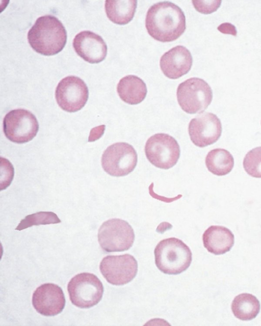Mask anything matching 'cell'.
<instances>
[{
	"mask_svg": "<svg viewBox=\"0 0 261 326\" xmlns=\"http://www.w3.org/2000/svg\"><path fill=\"white\" fill-rule=\"evenodd\" d=\"M105 130V125L92 128L89 134L88 142H93L99 139L103 135Z\"/></svg>",
	"mask_w": 261,
	"mask_h": 326,
	"instance_id": "cell-24",
	"label": "cell"
},
{
	"mask_svg": "<svg viewBox=\"0 0 261 326\" xmlns=\"http://www.w3.org/2000/svg\"><path fill=\"white\" fill-rule=\"evenodd\" d=\"M31 47L37 53L53 56L60 52L67 42V32L55 16L46 15L37 19L28 33Z\"/></svg>",
	"mask_w": 261,
	"mask_h": 326,
	"instance_id": "cell-2",
	"label": "cell"
},
{
	"mask_svg": "<svg viewBox=\"0 0 261 326\" xmlns=\"http://www.w3.org/2000/svg\"><path fill=\"white\" fill-rule=\"evenodd\" d=\"M99 269L108 283L123 285L130 282L136 276L138 263L130 254L108 255L102 259Z\"/></svg>",
	"mask_w": 261,
	"mask_h": 326,
	"instance_id": "cell-11",
	"label": "cell"
},
{
	"mask_svg": "<svg viewBox=\"0 0 261 326\" xmlns=\"http://www.w3.org/2000/svg\"><path fill=\"white\" fill-rule=\"evenodd\" d=\"M73 47L80 57L91 64L102 61L107 54V46L103 39L90 31H83L76 35Z\"/></svg>",
	"mask_w": 261,
	"mask_h": 326,
	"instance_id": "cell-14",
	"label": "cell"
},
{
	"mask_svg": "<svg viewBox=\"0 0 261 326\" xmlns=\"http://www.w3.org/2000/svg\"><path fill=\"white\" fill-rule=\"evenodd\" d=\"M145 153L149 161L155 167L169 169L177 162L180 147L176 140L168 134L159 133L146 141Z\"/></svg>",
	"mask_w": 261,
	"mask_h": 326,
	"instance_id": "cell-7",
	"label": "cell"
},
{
	"mask_svg": "<svg viewBox=\"0 0 261 326\" xmlns=\"http://www.w3.org/2000/svg\"><path fill=\"white\" fill-rule=\"evenodd\" d=\"M67 290L73 305L80 308H89L101 300L103 287L96 275L82 273L71 279L67 285Z\"/></svg>",
	"mask_w": 261,
	"mask_h": 326,
	"instance_id": "cell-5",
	"label": "cell"
},
{
	"mask_svg": "<svg viewBox=\"0 0 261 326\" xmlns=\"http://www.w3.org/2000/svg\"><path fill=\"white\" fill-rule=\"evenodd\" d=\"M193 59L190 51L185 46H176L161 58V69L167 77L177 79L187 74L192 66Z\"/></svg>",
	"mask_w": 261,
	"mask_h": 326,
	"instance_id": "cell-15",
	"label": "cell"
},
{
	"mask_svg": "<svg viewBox=\"0 0 261 326\" xmlns=\"http://www.w3.org/2000/svg\"><path fill=\"white\" fill-rule=\"evenodd\" d=\"M32 304L39 313L46 316L60 313L65 305L62 288L54 283H45L38 287L32 295Z\"/></svg>",
	"mask_w": 261,
	"mask_h": 326,
	"instance_id": "cell-13",
	"label": "cell"
},
{
	"mask_svg": "<svg viewBox=\"0 0 261 326\" xmlns=\"http://www.w3.org/2000/svg\"><path fill=\"white\" fill-rule=\"evenodd\" d=\"M137 160V152L132 145L118 142L110 145L103 152L101 165L104 171L112 176H124L134 170Z\"/></svg>",
	"mask_w": 261,
	"mask_h": 326,
	"instance_id": "cell-9",
	"label": "cell"
},
{
	"mask_svg": "<svg viewBox=\"0 0 261 326\" xmlns=\"http://www.w3.org/2000/svg\"><path fill=\"white\" fill-rule=\"evenodd\" d=\"M135 240L132 226L125 221L111 219L100 227L98 240L101 248L107 252H122L130 249Z\"/></svg>",
	"mask_w": 261,
	"mask_h": 326,
	"instance_id": "cell-6",
	"label": "cell"
},
{
	"mask_svg": "<svg viewBox=\"0 0 261 326\" xmlns=\"http://www.w3.org/2000/svg\"><path fill=\"white\" fill-rule=\"evenodd\" d=\"M137 6L134 0L105 1V8L108 18L114 23L124 25L133 18Z\"/></svg>",
	"mask_w": 261,
	"mask_h": 326,
	"instance_id": "cell-18",
	"label": "cell"
},
{
	"mask_svg": "<svg viewBox=\"0 0 261 326\" xmlns=\"http://www.w3.org/2000/svg\"><path fill=\"white\" fill-rule=\"evenodd\" d=\"M89 96L88 89L85 82L75 76H68L58 84L55 98L59 106L64 111L73 113L82 109Z\"/></svg>",
	"mask_w": 261,
	"mask_h": 326,
	"instance_id": "cell-10",
	"label": "cell"
},
{
	"mask_svg": "<svg viewBox=\"0 0 261 326\" xmlns=\"http://www.w3.org/2000/svg\"><path fill=\"white\" fill-rule=\"evenodd\" d=\"M39 124L30 111L18 108L8 112L3 121V130L10 141L23 144L31 141L37 134Z\"/></svg>",
	"mask_w": 261,
	"mask_h": 326,
	"instance_id": "cell-8",
	"label": "cell"
},
{
	"mask_svg": "<svg viewBox=\"0 0 261 326\" xmlns=\"http://www.w3.org/2000/svg\"><path fill=\"white\" fill-rule=\"evenodd\" d=\"M217 29L223 34H230L234 36L237 35L236 28L230 23H223L219 25Z\"/></svg>",
	"mask_w": 261,
	"mask_h": 326,
	"instance_id": "cell-25",
	"label": "cell"
},
{
	"mask_svg": "<svg viewBox=\"0 0 261 326\" xmlns=\"http://www.w3.org/2000/svg\"><path fill=\"white\" fill-rule=\"evenodd\" d=\"M243 167L250 176L261 178V147L255 148L246 154L243 160Z\"/></svg>",
	"mask_w": 261,
	"mask_h": 326,
	"instance_id": "cell-22",
	"label": "cell"
},
{
	"mask_svg": "<svg viewBox=\"0 0 261 326\" xmlns=\"http://www.w3.org/2000/svg\"><path fill=\"white\" fill-rule=\"evenodd\" d=\"M145 26L149 35L162 42H171L185 32L186 17L181 9L168 1L159 2L147 11Z\"/></svg>",
	"mask_w": 261,
	"mask_h": 326,
	"instance_id": "cell-1",
	"label": "cell"
},
{
	"mask_svg": "<svg viewBox=\"0 0 261 326\" xmlns=\"http://www.w3.org/2000/svg\"><path fill=\"white\" fill-rule=\"evenodd\" d=\"M208 170L214 175L223 176L228 174L234 166V159L227 150L217 148L211 150L205 157Z\"/></svg>",
	"mask_w": 261,
	"mask_h": 326,
	"instance_id": "cell-20",
	"label": "cell"
},
{
	"mask_svg": "<svg viewBox=\"0 0 261 326\" xmlns=\"http://www.w3.org/2000/svg\"><path fill=\"white\" fill-rule=\"evenodd\" d=\"M176 95L181 109L191 114L203 112L213 98L210 86L205 80L197 77L190 78L180 83Z\"/></svg>",
	"mask_w": 261,
	"mask_h": 326,
	"instance_id": "cell-4",
	"label": "cell"
},
{
	"mask_svg": "<svg viewBox=\"0 0 261 326\" xmlns=\"http://www.w3.org/2000/svg\"><path fill=\"white\" fill-rule=\"evenodd\" d=\"M154 254L158 268L168 275H177L185 271L192 260L189 247L175 237L160 241L154 249Z\"/></svg>",
	"mask_w": 261,
	"mask_h": 326,
	"instance_id": "cell-3",
	"label": "cell"
},
{
	"mask_svg": "<svg viewBox=\"0 0 261 326\" xmlns=\"http://www.w3.org/2000/svg\"><path fill=\"white\" fill-rule=\"evenodd\" d=\"M202 240L208 252L215 255H221L230 250L234 244V237L228 228L213 225L204 231Z\"/></svg>",
	"mask_w": 261,
	"mask_h": 326,
	"instance_id": "cell-16",
	"label": "cell"
},
{
	"mask_svg": "<svg viewBox=\"0 0 261 326\" xmlns=\"http://www.w3.org/2000/svg\"><path fill=\"white\" fill-rule=\"evenodd\" d=\"M222 130L221 121L211 113H204L192 119L188 131L193 143L204 147L215 143L220 138Z\"/></svg>",
	"mask_w": 261,
	"mask_h": 326,
	"instance_id": "cell-12",
	"label": "cell"
},
{
	"mask_svg": "<svg viewBox=\"0 0 261 326\" xmlns=\"http://www.w3.org/2000/svg\"><path fill=\"white\" fill-rule=\"evenodd\" d=\"M231 310L234 316L242 320H250L256 317L260 311V303L253 295L243 293L232 301Z\"/></svg>",
	"mask_w": 261,
	"mask_h": 326,
	"instance_id": "cell-19",
	"label": "cell"
},
{
	"mask_svg": "<svg viewBox=\"0 0 261 326\" xmlns=\"http://www.w3.org/2000/svg\"><path fill=\"white\" fill-rule=\"evenodd\" d=\"M172 228V225L167 222H163L160 224L156 229V231L163 233L164 231Z\"/></svg>",
	"mask_w": 261,
	"mask_h": 326,
	"instance_id": "cell-26",
	"label": "cell"
},
{
	"mask_svg": "<svg viewBox=\"0 0 261 326\" xmlns=\"http://www.w3.org/2000/svg\"><path fill=\"white\" fill-rule=\"evenodd\" d=\"M117 91L122 100L132 105L141 102L146 97L147 92L143 80L134 75L122 77L117 85Z\"/></svg>",
	"mask_w": 261,
	"mask_h": 326,
	"instance_id": "cell-17",
	"label": "cell"
},
{
	"mask_svg": "<svg viewBox=\"0 0 261 326\" xmlns=\"http://www.w3.org/2000/svg\"><path fill=\"white\" fill-rule=\"evenodd\" d=\"M61 220L51 211H40L27 215L21 220L15 230L20 231L33 226L58 224Z\"/></svg>",
	"mask_w": 261,
	"mask_h": 326,
	"instance_id": "cell-21",
	"label": "cell"
},
{
	"mask_svg": "<svg viewBox=\"0 0 261 326\" xmlns=\"http://www.w3.org/2000/svg\"><path fill=\"white\" fill-rule=\"evenodd\" d=\"M195 9L199 12L208 14L216 11L221 5V1H192Z\"/></svg>",
	"mask_w": 261,
	"mask_h": 326,
	"instance_id": "cell-23",
	"label": "cell"
}]
</instances>
